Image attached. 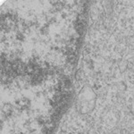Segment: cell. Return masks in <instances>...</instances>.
I'll use <instances>...</instances> for the list:
<instances>
[{
	"label": "cell",
	"instance_id": "obj_1",
	"mask_svg": "<svg viewBox=\"0 0 134 134\" xmlns=\"http://www.w3.org/2000/svg\"><path fill=\"white\" fill-rule=\"evenodd\" d=\"M84 1H12L1 8V63L66 73L86 24Z\"/></svg>",
	"mask_w": 134,
	"mask_h": 134
},
{
	"label": "cell",
	"instance_id": "obj_2",
	"mask_svg": "<svg viewBox=\"0 0 134 134\" xmlns=\"http://www.w3.org/2000/svg\"><path fill=\"white\" fill-rule=\"evenodd\" d=\"M68 74L1 63V134H52L71 97Z\"/></svg>",
	"mask_w": 134,
	"mask_h": 134
}]
</instances>
